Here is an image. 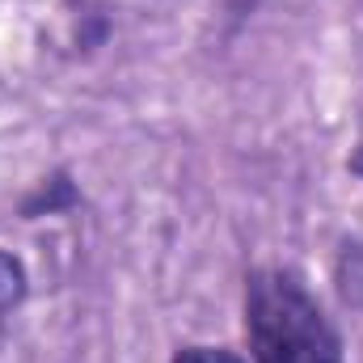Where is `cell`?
Returning <instances> with one entry per match:
<instances>
[{
    "label": "cell",
    "instance_id": "cell-1",
    "mask_svg": "<svg viewBox=\"0 0 363 363\" xmlns=\"http://www.w3.org/2000/svg\"><path fill=\"white\" fill-rule=\"evenodd\" d=\"M245 330L258 363H342L338 334L325 313L283 271H258L250 279Z\"/></svg>",
    "mask_w": 363,
    "mask_h": 363
},
{
    "label": "cell",
    "instance_id": "cell-2",
    "mask_svg": "<svg viewBox=\"0 0 363 363\" xmlns=\"http://www.w3.org/2000/svg\"><path fill=\"white\" fill-rule=\"evenodd\" d=\"M26 296V271L13 254H0V317Z\"/></svg>",
    "mask_w": 363,
    "mask_h": 363
},
{
    "label": "cell",
    "instance_id": "cell-3",
    "mask_svg": "<svg viewBox=\"0 0 363 363\" xmlns=\"http://www.w3.org/2000/svg\"><path fill=\"white\" fill-rule=\"evenodd\" d=\"M174 363H241V359L220 351V347H186V351H178Z\"/></svg>",
    "mask_w": 363,
    "mask_h": 363
}]
</instances>
